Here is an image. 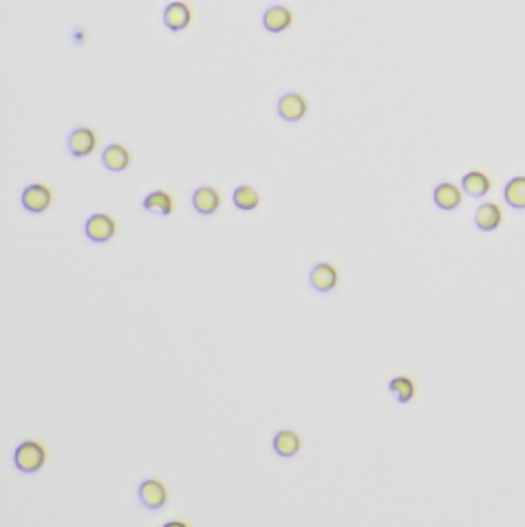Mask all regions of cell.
<instances>
[{
    "label": "cell",
    "mask_w": 525,
    "mask_h": 527,
    "mask_svg": "<svg viewBox=\"0 0 525 527\" xmlns=\"http://www.w3.org/2000/svg\"><path fill=\"white\" fill-rule=\"evenodd\" d=\"M232 203L236 205L241 212H252V210L259 208L261 197H259V192L252 186H239L232 192Z\"/></svg>",
    "instance_id": "18"
},
{
    "label": "cell",
    "mask_w": 525,
    "mask_h": 527,
    "mask_svg": "<svg viewBox=\"0 0 525 527\" xmlns=\"http://www.w3.org/2000/svg\"><path fill=\"white\" fill-rule=\"evenodd\" d=\"M47 464V450L40 442H22L16 446L14 450V466L22 472V474H36L38 470H42V466Z\"/></svg>",
    "instance_id": "1"
},
{
    "label": "cell",
    "mask_w": 525,
    "mask_h": 527,
    "mask_svg": "<svg viewBox=\"0 0 525 527\" xmlns=\"http://www.w3.org/2000/svg\"><path fill=\"white\" fill-rule=\"evenodd\" d=\"M190 22H192V14H190L188 5H184V3H170L164 9V25L170 31H184Z\"/></svg>",
    "instance_id": "13"
},
{
    "label": "cell",
    "mask_w": 525,
    "mask_h": 527,
    "mask_svg": "<svg viewBox=\"0 0 525 527\" xmlns=\"http://www.w3.org/2000/svg\"><path fill=\"white\" fill-rule=\"evenodd\" d=\"M432 201H435V205L440 210L444 212H452L454 208H459L462 205V190L457 186H452V183H440V186L435 188V192H432Z\"/></svg>",
    "instance_id": "12"
},
{
    "label": "cell",
    "mask_w": 525,
    "mask_h": 527,
    "mask_svg": "<svg viewBox=\"0 0 525 527\" xmlns=\"http://www.w3.org/2000/svg\"><path fill=\"white\" fill-rule=\"evenodd\" d=\"M98 146V135L90 128H76L68 135V152L73 157H88Z\"/></svg>",
    "instance_id": "7"
},
{
    "label": "cell",
    "mask_w": 525,
    "mask_h": 527,
    "mask_svg": "<svg viewBox=\"0 0 525 527\" xmlns=\"http://www.w3.org/2000/svg\"><path fill=\"white\" fill-rule=\"evenodd\" d=\"M144 210L146 212H155V214H162V216H168L175 210V201H172V197L166 190H155V192L146 194Z\"/></svg>",
    "instance_id": "15"
},
{
    "label": "cell",
    "mask_w": 525,
    "mask_h": 527,
    "mask_svg": "<svg viewBox=\"0 0 525 527\" xmlns=\"http://www.w3.org/2000/svg\"><path fill=\"white\" fill-rule=\"evenodd\" d=\"M276 108H279L281 120H285V122H289V124L301 122V120L307 115V102H305V98L298 95V93H285V95L279 100Z\"/></svg>",
    "instance_id": "6"
},
{
    "label": "cell",
    "mask_w": 525,
    "mask_h": 527,
    "mask_svg": "<svg viewBox=\"0 0 525 527\" xmlns=\"http://www.w3.org/2000/svg\"><path fill=\"white\" fill-rule=\"evenodd\" d=\"M137 499H140V503L146 510L157 512L168 503V490L159 479H146L137 488Z\"/></svg>",
    "instance_id": "2"
},
{
    "label": "cell",
    "mask_w": 525,
    "mask_h": 527,
    "mask_svg": "<svg viewBox=\"0 0 525 527\" xmlns=\"http://www.w3.org/2000/svg\"><path fill=\"white\" fill-rule=\"evenodd\" d=\"M293 25V14L285 5H274L263 14V27L269 33H283Z\"/></svg>",
    "instance_id": "8"
},
{
    "label": "cell",
    "mask_w": 525,
    "mask_h": 527,
    "mask_svg": "<svg viewBox=\"0 0 525 527\" xmlns=\"http://www.w3.org/2000/svg\"><path fill=\"white\" fill-rule=\"evenodd\" d=\"M501 219H504V214H501V208L497 203H482L474 212V225L477 230L482 232H494L497 227L501 225Z\"/></svg>",
    "instance_id": "9"
},
{
    "label": "cell",
    "mask_w": 525,
    "mask_h": 527,
    "mask_svg": "<svg viewBox=\"0 0 525 527\" xmlns=\"http://www.w3.org/2000/svg\"><path fill=\"white\" fill-rule=\"evenodd\" d=\"M219 205H221V197H219V192L214 188L201 186V188L194 190V194H192V208L199 214L210 216V214H214L219 210Z\"/></svg>",
    "instance_id": "10"
},
{
    "label": "cell",
    "mask_w": 525,
    "mask_h": 527,
    "mask_svg": "<svg viewBox=\"0 0 525 527\" xmlns=\"http://www.w3.org/2000/svg\"><path fill=\"white\" fill-rule=\"evenodd\" d=\"M389 391L395 395V400H397L400 404H408L410 400L415 397V382L410 380V377H404V375L393 377V380L389 382Z\"/></svg>",
    "instance_id": "19"
},
{
    "label": "cell",
    "mask_w": 525,
    "mask_h": 527,
    "mask_svg": "<svg viewBox=\"0 0 525 527\" xmlns=\"http://www.w3.org/2000/svg\"><path fill=\"white\" fill-rule=\"evenodd\" d=\"M271 446H274V450H276L279 456H283V459H289V456L298 454L303 442H301V434L298 432H293V430H279L276 434H274Z\"/></svg>",
    "instance_id": "11"
},
{
    "label": "cell",
    "mask_w": 525,
    "mask_h": 527,
    "mask_svg": "<svg viewBox=\"0 0 525 527\" xmlns=\"http://www.w3.org/2000/svg\"><path fill=\"white\" fill-rule=\"evenodd\" d=\"M102 164L110 172H124L130 166V152L120 144H110L102 152Z\"/></svg>",
    "instance_id": "14"
},
{
    "label": "cell",
    "mask_w": 525,
    "mask_h": 527,
    "mask_svg": "<svg viewBox=\"0 0 525 527\" xmlns=\"http://www.w3.org/2000/svg\"><path fill=\"white\" fill-rule=\"evenodd\" d=\"M504 199L510 208L514 210H525V177H514L506 183L504 188Z\"/></svg>",
    "instance_id": "16"
},
{
    "label": "cell",
    "mask_w": 525,
    "mask_h": 527,
    "mask_svg": "<svg viewBox=\"0 0 525 527\" xmlns=\"http://www.w3.org/2000/svg\"><path fill=\"white\" fill-rule=\"evenodd\" d=\"M115 232H118V225H115V221H113L108 214H104V212H98V214H93V216H88V221H86V225H84V234H86V239L88 241H93V243H108L113 236H115Z\"/></svg>",
    "instance_id": "3"
},
{
    "label": "cell",
    "mask_w": 525,
    "mask_h": 527,
    "mask_svg": "<svg viewBox=\"0 0 525 527\" xmlns=\"http://www.w3.org/2000/svg\"><path fill=\"white\" fill-rule=\"evenodd\" d=\"M51 190L47 186H42V183H31L20 194V201H22V208L27 212H33V214H40L44 212L51 205Z\"/></svg>",
    "instance_id": "4"
},
{
    "label": "cell",
    "mask_w": 525,
    "mask_h": 527,
    "mask_svg": "<svg viewBox=\"0 0 525 527\" xmlns=\"http://www.w3.org/2000/svg\"><path fill=\"white\" fill-rule=\"evenodd\" d=\"M462 188H464L466 194L479 199V197H484V194L490 192V179L484 172H468L462 179Z\"/></svg>",
    "instance_id": "17"
},
{
    "label": "cell",
    "mask_w": 525,
    "mask_h": 527,
    "mask_svg": "<svg viewBox=\"0 0 525 527\" xmlns=\"http://www.w3.org/2000/svg\"><path fill=\"white\" fill-rule=\"evenodd\" d=\"M309 285L318 293H329L338 285V269L331 263H318L309 271Z\"/></svg>",
    "instance_id": "5"
}]
</instances>
